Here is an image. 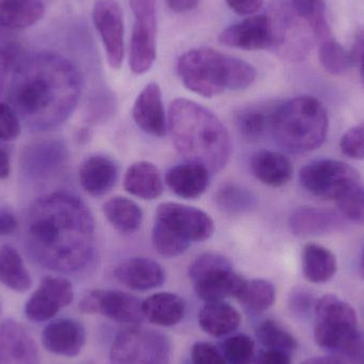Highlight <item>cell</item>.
I'll list each match as a JSON object with an SVG mask.
<instances>
[{"label": "cell", "mask_w": 364, "mask_h": 364, "mask_svg": "<svg viewBox=\"0 0 364 364\" xmlns=\"http://www.w3.org/2000/svg\"><path fill=\"white\" fill-rule=\"evenodd\" d=\"M94 239L93 215L78 197L53 193L32 205L28 246L36 260L47 269L61 273L85 269L93 257Z\"/></svg>", "instance_id": "1"}, {"label": "cell", "mask_w": 364, "mask_h": 364, "mask_svg": "<svg viewBox=\"0 0 364 364\" xmlns=\"http://www.w3.org/2000/svg\"><path fill=\"white\" fill-rule=\"evenodd\" d=\"M81 91L80 73L70 60L38 51L19 59L13 68L11 106L32 128L49 129L72 115Z\"/></svg>", "instance_id": "2"}, {"label": "cell", "mask_w": 364, "mask_h": 364, "mask_svg": "<svg viewBox=\"0 0 364 364\" xmlns=\"http://www.w3.org/2000/svg\"><path fill=\"white\" fill-rule=\"evenodd\" d=\"M168 130L175 149L188 162L216 173L228 164L231 141L228 130L209 109L177 98L168 109Z\"/></svg>", "instance_id": "3"}, {"label": "cell", "mask_w": 364, "mask_h": 364, "mask_svg": "<svg viewBox=\"0 0 364 364\" xmlns=\"http://www.w3.org/2000/svg\"><path fill=\"white\" fill-rule=\"evenodd\" d=\"M177 73L188 91L205 98L225 91L247 89L256 80L252 64L212 48L186 51L177 62Z\"/></svg>", "instance_id": "4"}, {"label": "cell", "mask_w": 364, "mask_h": 364, "mask_svg": "<svg viewBox=\"0 0 364 364\" xmlns=\"http://www.w3.org/2000/svg\"><path fill=\"white\" fill-rule=\"evenodd\" d=\"M328 113L311 96H299L276 106L271 132L276 143L293 154L318 149L328 134Z\"/></svg>", "instance_id": "5"}, {"label": "cell", "mask_w": 364, "mask_h": 364, "mask_svg": "<svg viewBox=\"0 0 364 364\" xmlns=\"http://www.w3.org/2000/svg\"><path fill=\"white\" fill-rule=\"evenodd\" d=\"M188 276L199 299L207 303L237 299L247 282L235 273L228 259L212 252L197 257L190 265Z\"/></svg>", "instance_id": "6"}, {"label": "cell", "mask_w": 364, "mask_h": 364, "mask_svg": "<svg viewBox=\"0 0 364 364\" xmlns=\"http://www.w3.org/2000/svg\"><path fill=\"white\" fill-rule=\"evenodd\" d=\"M314 338L327 350L348 348L357 337V314L350 304L327 294L316 301Z\"/></svg>", "instance_id": "7"}, {"label": "cell", "mask_w": 364, "mask_h": 364, "mask_svg": "<svg viewBox=\"0 0 364 364\" xmlns=\"http://www.w3.org/2000/svg\"><path fill=\"white\" fill-rule=\"evenodd\" d=\"M172 344L168 336L146 327H132L115 337L112 364H170Z\"/></svg>", "instance_id": "8"}, {"label": "cell", "mask_w": 364, "mask_h": 364, "mask_svg": "<svg viewBox=\"0 0 364 364\" xmlns=\"http://www.w3.org/2000/svg\"><path fill=\"white\" fill-rule=\"evenodd\" d=\"M301 186L314 196L324 200H338L358 186V171L338 160H318L306 164L299 174Z\"/></svg>", "instance_id": "9"}, {"label": "cell", "mask_w": 364, "mask_h": 364, "mask_svg": "<svg viewBox=\"0 0 364 364\" xmlns=\"http://www.w3.org/2000/svg\"><path fill=\"white\" fill-rule=\"evenodd\" d=\"M157 0H129L134 16L130 43V70L143 75L151 70L157 58Z\"/></svg>", "instance_id": "10"}, {"label": "cell", "mask_w": 364, "mask_h": 364, "mask_svg": "<svg viewBox=\"0 0 364 364\" xmlns=\"http://www.w3.org/2000/svg\"><path fill=\"white\" fill-rule=\"evenodd\" d=\"M156 222L190 243L207 241L214 233V222L209 214L178 203H160L156 211Z\"/></svg>", "instance_id": "11"}, {"label": "cell", "mask_w": 364, "mask_h": 364, "mask_svg": "<svg viewBox=\"0 0 364 364\" xmlns=\"http://www.w3.org/2000/svg\"><path fill=\"white\" fill-rule=\"evenodd\" d=\"M83 314H102L119 323L136 324L144 318L142 301L129 293L115 290H94L79 303Z\"/></svg>", "instance_id": "12"}, {"label": "cell", "mask_w": 364, "mask_h": 364, "mask_svg": "<svg viewBox=\"0 0 364 364\" xmlns=\"http://www.w3.org/2000/svg\"><path fill=\"white\" fill-rule=\"evenodd\" d=\"M94 26L100 33L109 65L121 68L125 55L124 18L117 0H96L92 11Z\"/></svg>", "instance_id": "13"}, {"label": "cell", "mask_w": 364, "mask_h": 364, "mask_svg": "<svg viewBox=\"0 0 364 364\" xmlns=\"http://www.w3.org/2000/svg\"><path fill=\"white\" fill-rule=\"evenodd\" d=\"M74 301L72 282L60 276H46L25 305V314L32 322H46Z\"/></svg>", "instance_id": "14"}, {"label": "cell", "mask_w": 364, "mask_h": 364, "mask_svg": "<svg viewBox=\"0 0 364 364\" xmlns=\"http://www.w3.org/2000/svg\"><path fill=\"white\" fill-rule=\"evenodd\" d=\"M220 44L243 50L275 49L273 23L267 14L250 16L229 26L218 36Z\"/></svg>", "instance_id": "15"}, {"label": "cell", "mask_w": 364, "mask_h": 364, "mask_svg": "<svg viewBox=\"0 0 364 364\" xmlns=\"http://www.w3.org/2000/svg\"><path fill=\"white\" fill-rule=\"evenodd\" d=\"M40 353L25 327L15 321L0 325V364H38Z\"/></svg>", "instance_id": "16"}, {"label": "cell", "mask_w": 364, "mask_h": 364, "mask_svg": "<svg viewBox=\"0 0 364 364\" xmlns=\"http://www.w3.org/2000/svg\"><path fill=\"white\" fill-rule=\"evenodd\" d=\"M87 340L85 326L73 318H60L49 323L42 333L45 350L57 356H78Z\"/></svg>", "instance_id": "17"}, {"label": "cell", "mask_w": 364, "mask_h": 364, "mask_svg": "<svg viewBox=\"0 0 364 364\" xmlns=\"http://www.w3.org/2000/svg\"><path fill=\"white\" fill-rule=\"evenodd\" d=\"M132 117L138 127L146 134L157 138L166 136L168 119L161 89L158 83H149L141 91L134 102Z\"/></svg>", "instance_id": "18"}, {"label": "cell", "mask_w": 364, "mask_h": 364, "mask_svg": "<svg viewBox=\"0 0 364 364\" xmlns=\"http://www.w3.org/2000/svg\"><path fill=\"white\" fill-rule=\"evenodd\" d=\"M346 225L343 216L329 209L301 207L289 218L291 232L299 237H320L340 230Z\"/></svg>", "instance_id": "19"}, {"label": "cell", "mask_w": 364, "mask_h": 364, "mask_svg": "<svg viewBox=\"0 0 364 364\" xmlns=\"http://www.w3.org/2000/svg\"><path fill=\"white\" fill-rule=\"evenodd\" d=\"M114 276L123 286L134 291L153 290L166 282V272L157 261L140 257L121 263Z\"/></svg>", "instance_id": "20"}, {"label": "cell", "mask_w": 364, "mask_h": 364, "mask_svg": "<svg viewBox=\"0 0 364 364\" xmlns=\"http://www.w3.org/2000/svg\"><path fill=\"white\" fill-rule=\"evenodd\" d=\"M119 178L117 162L107 156L87 158L79 171V181L85 192L92 196H102L112 190Z\"/></svg>", "instance_id": "21"}, {"label": "cell", "mask_w": 364, "mask_h": 364, "mask_svg": "<svg viewBox=\"0 0 364 364\" xmlns=\"http://www.w3.org/2000/svg\"><path fill=\"white\" fill-rule=\"evenodd\" d=\"M210 171L194 162L173 166L166 175V183L173 193L182 198L201 196L209 186Z\"/></svg>", "instance_id": "22"}, {"label": "cell", "mask_w": 364, "mask_h": 364, "mask_svg": "<svg viewBox=\"0 0 364 364\" xmlns=\"http://www.w3.org/2000/svg\"><path fill=\"white\" fill-rule=\"evenodd\" d=\"M250 171L259 181L272 188L284 186L293 176L292 164L278 151H256L250 158Z\"/></svg>", "instance_id": "23"}, {"label": "cell", "mask_w": 364, "mask_h": 364, "mask_svg": "<svg viewBox=\"0 0 364 364\" xmlns=\"http://www.w3.org/2000/svg\"><path fill=\"white\" fill-rule=\"evenodd\" d=\"M124 188L138 198L154 200L161 196L164 184L159 168L155 164L139 161L128 168L124 177Z\"/></svg>", "instance_id": "24"}, {"label": "cell", "mask_w": 364, "mask_h": 364, "mask_svg": "<svg viewBox=\"0 0 364 364\" xmlns=\"http://www.w3.org/2000/svg\"><path fill=\"white\" fill-rule=\"evenodd\" d=\"M44 12L41 0H0V29L10 32L31 27Z\"/></svg>", "instance_id": "25"}, {"label": "cell", "mask_w": 364, "mask_h": 364, "mask_svg": "<svg viewBox=\"0 0 364 364\" xmlns=\"http://www.w3.org/2000/svg\"><path fill=\"white\" fill-rule=\"evenodd\" d=\"M198 323L205 333L213 337H224L240 326L241 316L225 301H209L199 311Z\"/></svg>", "instance_id": "26"}, {"label": "cell", "mask_w": 364, "mask_h": 364, "mask_svg": "<svg viewBox=\"0 0 364 364\" xmlns=\"http://www.w3.org/2000/svg\"><path fill=\"white\" fill-rule=\"evenodd\" d=\"M144 318L158 326H175L184 316L183 301L174 293L159 292L142 301Z\"/></svg>", "instance_id": "27"}, {"label": "cell", "mask_w": 364, "mask_h": 364, "mask_svg": "<svg viewBox=\"0 0 364 364\" xmlns=\"http://www.w3.org/2000/svg\"><path fill=\"white\" fill-rule=\"evenodd\" d=\"M303 273L312 284H324L333 279L338 271L337 257L328 248L316 243L304 246L301 252Z\"/></svg>", "instance_id": "28"}, {"label": "cell", "mask_w": 364, "mask_h": 364, "mask_svg": "<svg viewBox=\"0 0 364 364\" xmlns=\"http://www.w3.org/2000/svg\"><path fill=\"white\" fill-rule=\"evenodd\" d=\"M0 282L15 292H27L31 289L32 278L23 263V257L12 245L0 247Z\"/></svg>", "instance_id": "29"}, {"label": "cell", "mask_w": 364, "mask_h": 364, "mask_svg": "<svg viewBox=\"0 0 364 364\" xmlns=\"http://www.w3.org/2000/svg\"><path fill=\"white\" fill-rule=\"evenodd\" d=\"M102 212L108 222L125 235L136 232L142 225V209L127 197L117 196L109 199L102 205Z\"/></svg>", "instance_id": "30"}, {"label": "cell", "mask_w": 364, "mask_h": 364, "mask_svg": "<svg viewBox=\"0 0 364 364\" xmlns=\"http://www.w3.org/2000/svg\"><path fill=\"white\" fill-rule=\"evenodd\" d=\"M275 108L267 105H252L241 109L235 117V124L242 138L252 143L262 140L271 130Z\"/></svg>", "instance_id": "31"}, {"label": "cell", "mask_w": 364, "mask_h": 364, "mask_svg": "<svg viewBox=\"0 0 364 364\" xmlns=\"http://www.w3.org/2000/svg\"><path fill=\"white\" fill-rule=\"evenodd\" d=\"M218 207L230 214L245 213L257 207V197L245 186L233 182L223 184L215 194Z\"/></svg>", "instance_id": "32"}, {"label": "cell", "mask_w": 364, "mask_h": 364, "mask_svg": "<svg viewBox=\"0 0 364 364\" xmlns=\"http://www.w3.org/2000/svg\"><path fill=\"white\" fill-rule=\"evenodd\" d=\"M291 6L295 14L307 23L320 42L333 38L327 23L324 0H292Z\"/></svg>", "instance_id": "33"}, {"label": "cell", "mask_w": 364, "mask_h": 364, "mask_svg": "<svg viewBox=\"0 0 364 364\" xmlns=\"http://www.w3.org/2000/svg\"><path fill=\"white\" fill-rule=\"evenodd\" d=\"M237 299L250 311L259 314L269 309L275 303L276 289L267 280L252 279L246 282Z\"/></svg>", "instance_id": "34"}, {"label": "cell", "mask_w": 364, "mask_h": 364, "mask_svg": "<svg viewBox=\"0 0 364 364\" xmlns=\"http://www.w3.org/2000/svg\"><path fill=\"white\" fill-rule=\"evenodd\" d=\"M318 57L323 68L331 75L344 74L355 64L352 53L333 38L321 42Z\"/></svg>", "instance_id": "35"}, {"label": "cell", "mask_w": 364, "mask_h": 364, "mask_svg": "<svg viewBox=\"0 0 364 364\" xmlns=\"http://www.w3.org/2000/svg\"><path fill=\"white\" fill-rule=\"evenodd\" d=\"M256 336L267 350L290 353L296 350L297 341L282 325L273 320H267L259 325Z\"/></svg>", "instance_id": "36"}, {"label": "cell", "mask_w": 364, "mask_h": 364, "mask_svg": "<svg viewBox=\"0 0 364 364\" xmlns=\"http://www.w3.org/2000/svg\"><path fill=\"white\" fill-rule=\"evenodd\" d=\"M153 245L156 252L164 258H175L181 256L182 254L190 247V242L182 239L181 237L173 232L172 230L156 222L153 228Z\"/></svg>", "instance_id": "37"}, {"label": "cell", "mask_w": 364, "mask_h": 364, "mask_svg": "<svg viewBox=\"0 0 364 364\" xmlns=\"http://www.w3.org/2000/svg\"><path fill=\"white\" fill-rule=\"evenodd\" d=\"M222 354L227 364H252L255 361V342L246 335L227 338L222 343Z\"/></svg>", "instance_id": "38"}, {"label": "cell", "mask_w": 364, "mask_h": 364, "mask_svg": "<svg viewBox=\"0 0 364 364\" xmlns=\"http://www.w3.org/2000/svg\"><path fill=\"white\" fill-rule=\"evenodd\" d=\"M339 213L346 220L364 226V188L360 184L338 199Z\"/></svg>", "instance_id": "39"}, {"label": "cell", "mask_w": 364, "mask_h": 364, "mask_svg": "<svg viewBox=\"0 0 364 364\" xmlns=\"http://www.w3.org/2000/svg\"><path fill=\"white\" fill-rule=\"evenodd\" d=\"M21 132V117L11 105L0 102V141L16 140Z\"/></svg>", "instance_id": "40"}, {"label": "cell", "mask_w": 364, "mask_h": 364, "mask_svg": "<svg viewBox=\"0 0 364 364\" xmlns=\"http://www.w3.org/2000/svg\"><path fill=\"white\" fill-rule=\"evenodd\" d=\"M342 153L350 159H364V134L360 125L348 129L340 140Z\"/></svg>", "instance_id": "41"}, {"label": "cell", "mask_w": 364, "mask_h": 364, "mask_svg": "<svg viewBox=\"0 0 364 364\" xmlns=\"http://www.w3.org/2000/svg\"><path fill=\"white\" fill-rule=\"evenodd\" d=\"M21 59V49L14 43H0V93L4 90L6 77L10 70Z\"/></svg>", "instance_id": "42"}, {"label": "cell", "mask_w": 364, "mask_h": 364, "mask_svg": "<svg viewBox=\"0 0 364 364\" xmlns=\"http://www.w3.org/2000/svg\"><path fill=\"white\" fill-rule=\"evenodd\" d=\"M193 364H227L222 352L208 342H197L191 352Z\"/></svg>", "instance_id": "43"}, {"label": "cell", "mask_w": 364, "mask_h": 364, "mask_svg": "<svg viewBox=\"0 0 364 364\" xmlns=\"http://www.w3.org/2000/svg\"><path fill=\"white\" fill-rule=\"evenodd\" d=\"M229 8L239 15H252L263 6V0H225Z\"/></svg>", "instance_id": "44"}, {"label": "cell", "mask_w": 364, "mask_h": 364, "mask_svg": "<svg viewBox=\"0 0 364 364\" xmlns=\"http://www.w3.org/2000/svg\"><path fill=\"white\" fill-rule=\"evenodd\" d=\"M252 364H291V357L282 350H267L261 352Z\"/></svg>", "instance_id": "45"}, {"label": "cell", "mask_w": 364, "mask_h": 364, "mask_svg": "<svg viewBox=\"0 0 364 364\" xmlns=\"http://www.w3.org/2000/svg\"><path fill=\"white\" fill-rule=\"evenodd\" d=\"M17 220L9 210H0V235H10L16 230Z\"/></svg>", "instance_id": "46"}, {"label": "cell", "mask_w": 364, "mask_h": 364, "mask_svg": "<svg viewBox=\"0 0 364 364\" xmlns=\"http://www.w3.org/2000/svg\"><path fill=\"white\" fill-rule=\"evenodd\" d=\"M168 8L176 13H186L198 6L200 0H166Z\"/></svg>", "instance_id": "47"}, {"label": "cell", "mask_w": 364, "mask_h": 364, "mask_svg": "<svg viewBox=\"0 0 364 364\" xmlns=\"http://www.w3.org/2000/svg\"><path fill=\"white\" fill-rule=\"evenodd\" d=\"M350 53L354 58L355 63L358 62L359 65H360L361 79H363L364 83V36L358 38L354 49L350 51Z\"/></svg>", "instance_id": "48"}, {"label": "cell", "mask_w": 364, "mask_h": 364, "mask_svg": "<svg viewBox=\"0 0 364 364\" xmlns=\"http://www.w3.org/2000/svg\"><path fill=\"white\" fill-rule=\"evenodd\" d=\"M10 158L6 151L0 149V179H6L10 175Z\"/></svg>", "instance_id": "49"}, {"label": "cell", "mask_w": 364, "mask_h": 364, "mask_svg": "<svg viewBox=\"0 0 364 364\" xmlns=\"http://www.w3.org/2000/svg\"><path fill=\"white\" fill-rule=\"evenodd\" d=\"M301 364H343L341 361L331 357H314V358L308 359L305 363Z\"/></svg>", "instance_id": "50"}, {"label": "cell", "mask_w": 364, "mask_h": 364, "mask_svg": "<svg viewBox=\"0 0 364 364\" xmlns=\"http://www.w3.org/2000/svg\"><path fill=\"white\" fill-rule=\"evenodd\" d=\"M360 274L361 276L364 278V250L363 254V258H361V263H360Z\"/></svg>", "instance_id": "51"}, {"label": "cell", "mask_w": 364, "mask_h": 364, "mask_svg": "<svg viewBox=\"0 0 364 364\" xmlns=\"http://www.w3.org/2000/svg\"><path fill=\"white\" fill-rule=\"evenodd\" d=\"M364 124V123H363Z\"/></svg>", "instance_id": "52"}]
</instances>
